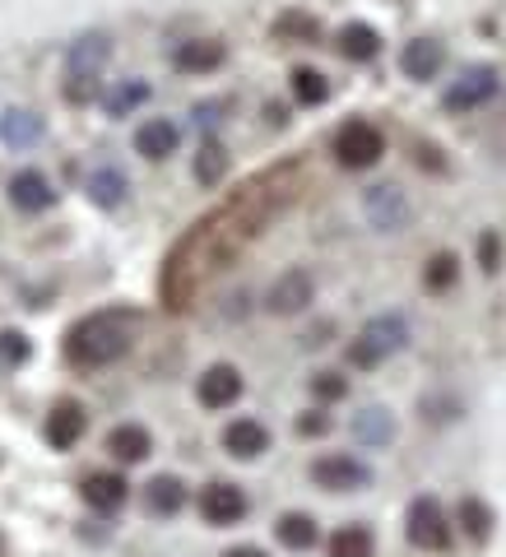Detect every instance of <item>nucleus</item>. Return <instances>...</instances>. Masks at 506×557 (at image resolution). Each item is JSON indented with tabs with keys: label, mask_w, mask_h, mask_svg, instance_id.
I'll use <instances>...</instances> for the list:
<instances>
[{
	"label": "nucleus",
	"mask_w": 506,
	"mask_h": 557,
	"mask_svg": "<svg viewBox=\"0 0 506 557\" xmlns=\"http://www.w3.org/2000/svg\"><path fill=\"white\" fill-rule=\"evenodd\" d=\"M135 325H139V317H135V311H126V307L94 311V317H84V321L70 325L65 358L75 362V368H108V362L131 354Z\"/></svg>",
	"instance_id": "f257e3e1"
},
{
	"label": "nucleus",
	"mask_w": 506,
	"mask_h": 557,
	"mask_svg": "<svg viewBox=\"0 0 506 557\" xmlns=\"http://www.w3.org/2000/svg\"><path fill=\"white\" fill-rule=\"evenodd\" d=\"M112 57V42H108V33H84V38L70 47V57H65V98L70 102H89L98 94V75H102V65H108Z\"/></svg>",
	"instance_id": "f03ea898"
},
{
	"label": "nucleus",
	"mask_w": 506,
	"mask_h": 557,
	"mask_svg": "<svg viewBox=\"0 0 506 557\" xmlns=\"http://www.w3.org/2000/svg\"><path fill=\"white\" fill-rule=\"evenodd\" d=\"M405 344H409L405 317H372L358 330V339L348 344V362H354V368H381V362L399 354Z\"/></svg>",
	"instance_id": "7ed1b4c3"
},
{
	"label": "nucleus",
	"mask_w": 506,
	"mask_h": 557,
	"mask_svg": "<svg viewBox=\"0 0 506 557\" xmlns=\"http://www.w3.org/2000/svg\"><path fill=\"white\" fill-rule=\"evenodd\" d=\"M381 153H386V135H381L372 121H344V126L335 131V159L340 168H377Z\"/></svg>",
	"instance_id": "20e7f679"
},
{
	"label": "nucleus",
	"mask_w": 506,
	"mask_h": 557,
	"mask_svg": "<svg viewBox=\"0 0 506 557\" xmlns=\"http://www.w3.org/2000/svg\"><path fill=\"white\" fill-rule=\"evenodd\" d=\"M405 534L414 548H428V553H442L451 548V525H446V511L437 497H414L409 511H405Z\"/></svg>",
	"instance_id": "39448f33"
},
{
	"label": "nucleus",
	"mask_w": 506,
	"mask_h": 557,
	"mask_svg": "<svg viewBox=\"0 0 506 557\" xmlns=\"http://www.w3.org/2000/svg\"><path fill=\"white\" fill-rule=\"evenodd\" d=\"M502 89V75L493 65H469L465 75L446 89V108L451 112H469V108H483V102H493Z\"/></svg>",
	"instance_id": "423d86ee"
},
{
	"label": "nucleus",
	"mask_w": 506,
	"mask_h": 557,
	"mask_svg": "<svg viewBox=\"0 0 506 557\" xmlns=\"http://www.w3.org/2000/svg\"><path fill=\"white\" fill-rule=\"evenodd\" d=\"M311 483L325 487V493H358V487L372 483V469L358 456H321L311 465Z\"/></svg>",
	"instance_id": "0eeeda50"
},
{
	"label": "nucleus",
	"mask_w": 506,
	"mask_h": 557,
	"mask_svg": "<svg viewBox=\"0 0 506 557\" xmlns=\"http://www.w3.org/2000/svg\"><path fill=\"white\" fill-rule=\"evenodd\" d=\"M247 493H242L237 483H209L205 493H200V516H205V525H219V530H229L237 525L242 516H247Z\"/></svg>",
	"instance_id": "6e6552de"
},
{
	"label": "nucleus",
	"mask_w": 506,
	"mask_h": 557,
	"mask_svg": "<svg viewBox=\"0 0 506 557\" xmlns=\"http://www.w3.org/2000/svg\"><path fill=\"white\" fill-rule=\"evenodd\" d=\"M311 293H317V284H311V274L307 270H284L270 284V298L266 307L274 311V317H298V311L311 302Z\"/></svg>",
	"instance_id": "1a4fd4ad"
},
{
	"label": "nucleus",
	"mask_w": 506,
	"mask_h": 557,
	"mask_svg": "<svg viewBox=\"0 0 506 557\" xmlns=\"http://www.w3.org/2000/svg\"><path fill=\"white\" fill-rule=\"evenodd\" d=\"M79 497L89 502L94 511H102V516H108V511H121V507H126V497H131V483L121 479L116 469H94V474L79 483Z\"/></svg>",
	"instance_id": "9d476101"
},
{
	"label": "nucleus",
	"mask_w": 506,
	"mask_h": 557,
	"mask_svg": "<svg viewBox=\"0 0 506 557\" xmlns=\"http://www.w3.org/2000/svg\"><path fill=\"white\" fill-rule=\"evenodd\" d=\"M196 395H200L205 409H229V405H237V399H242V372L229 368V362H214V368L200 376Z\"/></svg>",
	"instance_id": "9b49d317"
},
{
	"label": "nucleus",
	"mask_w": 506,
	"mask_h": 557,
	"mask_svg": "<svg viewBox=\"0 0 506 557\" xmlns=\"http://www.w3.org/2000/svg\"><path fill=\"white\" fill-rule=\"evenodd\" d=\"M10 200H14V209H24V214H42V209L57 205V190H51V182L38 168H24L10 177Z\"/></svg>",
	"instance_id": "f8f14e48"
},
{
	"label": "nucleus",
	"mask_w": 506,
	"mask_h": 557,
	"mask_svg": "<svg viewBox=\"0 0 506 557\" xmlns=\"http://www.w3.org/2000/svg\"><path fill=\"white\" fill-rule=\"evenodd\" d=\"M368 219L381 233H399L409 223V200L399 186H372L368 190Z\"/></svg>",
	"instance_id": "ddd939ff"
},
{
	"label": "nucleus",
	"mask_w": 506,
	"mask_h": 557,
	"mask_svg": "<svg viewBox=\"0 0 506 557\" xmlns=\"http://www.w3.org/2000/svg\"><path fill=\"white\" fill-rule=\"evenodd\" d=\"M84 428H89V413H84V405H75V399H61V405L47 413L42 432H47V442L57 450H70V446H79Z\"/></svg>",
	"instance_id": "4468645a"
},
{
	"label": "nucleus",
	"mask_w": 506,
	"mask_h": 557,
	"mask_svg": "<svg viewBox=\"0 0 506 557\" xmlns=\"http://www.w3.org/2000/svg\"><path fill=\"white\" fill-rule=\"evenodd\" d=\"M223 450L237 460H256L270 450V428L256 423V418H233L229 428H223Z\"/></svg>",
	"instance_id": "2eb2a0df"
},
{
	"label": "nucleus",
	"mask_w": 506,
	"mask_h": 557,
	"mask_svg": "<svg viewBox=\"0 0 506 557\" xmlns=\"http://www.w3.org/2000/svg\"><path fill=\"white\" fill-rule=\"evenodd\" d=\"M177 145H182V131L172 126V121H163V116H153V121H145V126L135 131V153L139 159H149V163L172 159Z\"/></svg>",
	"instance_id": "dca6fc26"
},
{
	"label": "nucleus",
	"mask_w": 506,
	"mask_h": 557,
	"mask_svg": "<svg viewBox=\"0 0 506 557\" xmlns=\"http://www.w3.org/2000/svg\"><path fill=\"white\" fill-rule=\"evenodd\" d=\"M442 65H446V47L437 38H414L399 51V70H405L409 79H437Z\"/></svg>",
	"instance_id": "f3484780"
},
{
	"label": "nucleus",
	"mask_w": 506,
	"mask_h": 557,
	"mask_svg": "<svg viewBox=\"0 0 506 557\" xmlns=\"http://www.w3.org/2000/svg\"><path fill=\"white\" fill-rule=\"evenodd\" d=\"M223 42L214 38H196V42H182L177 51H172V65L182 70V75H209V70H219L223 65Z\"/></svg>",
	"instance_id": "a211bd4d"
},
{
	"label": "nucleus",
	"mask_w": 506,
	"mask_h": 557,
	"mask_svg": "<svg viewBox=\"0 0 506 557\" xmlns=\"http://www.w3.org/2000/svg\"><path fill=\"white\" fill-rule=\"evenodd\" d=\"M108 450H112V460H121V465H139L153 450V442H149V432L139 423H116L108 432Z\"/></svg>",
	"instance_id": "6ab92c4d"
},
{
	"label": "nucleus",
	"mask_w": 506,
	"mask_h": 557,
	"mask_svg": "<svg viewBox=\"0 0 506 557\" xmlns=\"http://www.w3.org/2000/svg\"><path fill=\"white\" fill-rule=\"evenodd\" d=\"M145 507L149 516H177L186 507V483L177 474H159V479H149L145 487Z\"/></svg>",
	"instance_id": "aec40b11"
},
{
	"label": "nucleus",
	"mask_w": 506,
	"mask_h": 557,
	"mask_svg": "<svg viewBox=\"0 0 506 557\" xmlns=\"http://www.w3.org/2000/svg\"><path fill=\"white\" fill-rule=\"evenodd\" d=\"M340 57L344 61H377L381 57V33L372 24H344L340 28Z\"/></svg>",
	"instance_id": "412c9836"
},
{
	"label": "nucleus",
	"mask_w": 506,
	"mask_h": 557,
	"mask_svg": "<svg viewBox=\"0 0 506 557\" xmlns=\"http://www.w3.org/2000/svg\"><path fill=\"white\" fill-rule=\"evenodd\" d=\"M0 139H5L10 149H28L42 139V116H33L24 108H10L5 116H0Z\"/></svg>",
	"instance_id": "4be33fe9"
},
{
	"label": "nucleus",
	"mask_w": 506,
	"mask_h": 557,
	"mask_svg": "<svg viewBox=\"0 0 506 557\" xmlns=\"http://www.w3.org/2000/svg\"><path fill=\"white\" fill-rule=\"evenodd\" d=\"M274 534H279V544H284V548H293V553H307V548H317V539H321L317 520H311V516H303V511H288V516H279Z\"/></svg>",
	"instance_id": "5701e85b"
},
{
	"label": "nucleus",
	"mask_w": 506,
	"mask_h": 557,
	"mask_svg": "<svg viewBox=\"0 0 506 557\" xmlns=\"http://www.w3.org/2000/svg\"><path fill=\"white\" fill-rule=\"evenodd\" d=\"M126 190H131V182H126V172L121 168H98L89 177V200L98 209H116L121 200H126Z\"/></svg>",
	"instance_id": "b1692460"
},
{
	"label": "nucleus",
	"mask_w": 506,
	"mask_h": 557,
	"mask_svg": "<svg viewBox=\"0 0 506 557\" xmlns=\"http://www.w3.org/2000/svg\"><path fill=\"white\" fill-rule=\"evenodd\" d=\"M377 539L368 525H340L330 534V557H372Z\"/></svg>",
	"instance_id": "393cba45"
},
{
	"label": "nucleus",
	"mask_w": 506,
	"mask_h": 557,
	"mask_svg": "<svg viewBox=\"0 0 506 557\" xmlns=\"http://www.w3.org/2000/svg\"><path fill=\"white\" fill-rule=\"evenodd\" d=\"M354 437H358L362 446H386V442L395 437L391 413H386V409H362V413L354 418Z\"/></svg>",
	"instance_id": "a878e982"
},
{
	"label": "nucleus",
	"mask_w": 506,
	"mask_h": 557,
	"mask_svg": "<svg viewBox=\"0 0 506 557\" xmlns=\"http://www.w3.org/2000/svg\"><path fill=\"white\" fill-rule=\"evenodd\" d=\"M293 98H298L303 108H321V102L330 98V79L321 75V70L298 65V70H293Z\"/></svg>",
	"instance_id": "bb28decb"
},
{
	"label": "nucleus",
	"mask_w": 506,
	"mask_h": 557,
	"mask_svg": "<svg viewBox=\"0 0 506 557\" xmlns=\"http://www.w3.org/2000/svg\"><path fill=\"white\" fill-rule=\"evenodd\" d=\"M460 525H465V534L474 539V544H488V534H493V507L488 502H479V497H465L460 502Z\"/></svg>",
	"instance_id": "cd10ccee"
},
{
	"label": "nucleus",
	"mask_w": 506,
	"mask_h": 557,
	"mask_svg": "<svg viewBox=\"0 0 506 557\" xmlns=\"http://www.w3.org/2000/svg\"><path fill=\"white\" fill-rule=\"evenodd\" d=\"M223 172H229V149H223L219 139H205V145H200V159H196V182H200V186H219Z\"/></svg>",
	"instance_id": "c85d7f7f"
},
{
	"label": "nucleus",
	"mask_w": 506,
	"mask_h": 557,
	"mask_svg": "<svg viewBox=\"0 0 506 557\" xmlns=\"http://www.w3.org/2000/svg\"><path fill=\"white\" fill-rule=\"evenodd\" d=\"M456 278H460V256H456V251H442V256L428 260V270H423L428 293H446L451 284H456Z\"/></svg>",
	"instance_id": "c756f323"
},
{
	"label": "nucleus",
	"mask_w": 506,
	"mask_h": 557,
	"mask_svg": "<svg viewBox=\"0 0 506 557\" xmlns=\"http://www.w3.org/2000/svg\"><path fill=\"white\" fill-rule=\"evenodd\" d=\"M145 98H149V84L126 79V84H116V89L102 98V108H108V116H126V112H135Z\"/></svg>",
	"instance_id": "7c9ffc66"
},
{
	"label": "nucleus",
	"mask_w": 506,
	"mask_h": 557,
	"mask_svg": "<svg viewBox=\"0 0 506 557\" xmlns=\"http://www.w3.org/2000/svg\"><path fill=\"white\" fill-rule=\"evenodd\" d=\"M317 33H321V24L311 20V14H298V10L279 14V24H274V38H298V42H317Z\"/></svg>",
	"instance_id": "2f4dec72"
},
{
	"label": "nucleus",
	"mask_w": 506,
	"mask_h": 557,
	"mask_svg": "<svg viewBox=\"0 0 506 557\" xmlns=\"http://www.w3.org/2000/svg\"><path fill=\"white\" fill-rule=\"evenodd\" d=\"M28 354H33L28 335H20V330H0V362H5V368H24Z\"/></svg>",
	"instance_id": "473e14b6"
},
{
	"label": "nucleus",
	"mask_w": 506,
	"mask_h": 557,
	"mask_svg": "<svg viewBox=\"0 0 506 557\" xmlns=\"http://www.w3.org/2000/svg\"><path fill=\"white\" fill-rule=\"evenodd\" d=\"M311 395L330 405V399H344V395H348V381H344L340 372H317V381H311Z\"/></svg>",
	"instance_id": "72a5a7b5"
},
{
	"label": "nucleus",
	"mask_w": 506,
	"mask_h": 557,
	"mask_svg": "<svg viewBox=\"0 0 506 557\" xmlns=\"http://www.w3.org/2000/svg\"><path fill=\"white\" fill-rule=\"evenodd\" d=\"M479 265H483V274H497V265H502V237L497 233L479 237Z\"/></svg>",
	"instance_id": "f704fd0d"
},
{
	"label": "nucleus",
	"mask_w": 506,
	"mask_h": 557,
	"mask_svg": "<svg viewBox=\"0 0 506 557\" xmlns=\"http://www.w3.org/2000/svg\"><path fill=\"white\" fill-rule=\"evenodd\" d=\"M325 432H330V418H325L321 409L298 418V437H325Z\"/></svg>",
	"instance_id": "c9c22d12"
},
{
	"label": "nucleus",
	"mask_w": 506,
	"mask_h": 557,
	"mask_svg": "<svg viewBox=\"0 0 506 557\" xmlns=\"http://www.w3.org/2000/svg\"><path fill=\"white\" fill-rule=\"evenodd\" d=\"M418 163H423V168H437V172H442V159H437V149H428V145H418Z\"/></svg>",
	"instance_id": "e433bc0d"
},
{
	"label": "nucleus",
	"mask_w": 506,
	"mask_h": 557,
	"mask_svg": "<svg viewBox=\"0 0 506 557\" xmlns=\"http://www.w3.org/2000/svg\"><path fill=\"white\" fill-rule=\"evenodd\" d=\"M223 557H266V548H251V544H242V548H229Z\"/></svg>",
	"instance_id": "4c0bfd02"
},
{
	"label": "nucleus",
	"mask_w": 506,
	"mask_h": 557,
	"mask_svg": "<svg viewBox=\"0 0 506 557\" xmlns=\"http://www.w3.org/2000/svg\"><path fill=\"white\" fill-rule=\"evenodd\" d=\"M0 557H5V539H0Z\"/></svg>",
	"instance_id": "58836bf2"
}]
</instances>
